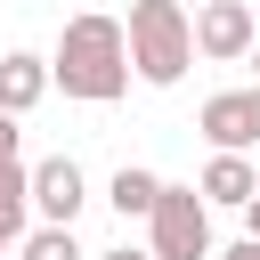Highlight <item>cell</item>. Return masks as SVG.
Returning <instances> with one entry per match:
<instances>
[{"mask_svg": "<svg viewBox=\"0 0 260 260\" xmlns=\"http://www.w3.org/2000/svg\"><path fill=\"white\" fill-rule=\"evenodd\" d=\"M219 260H260V236H244L236 252H219Z\"/></svg>", "mask_w": 260, "mask_h": 260, "instance_id": "5bb4252c", "label": "cell"}, {"mask_svg": "<svg viewBox=\"0 0 260 260\" xmlns=\"http://www.w3.org/2000/svg\"><path fill=\"white\" fill-rule=\"evenodd\" d=\"M8 244H16V236H0V252H8Z\"/></svg>", "mask_w": 260, "mask_h": 260, "instance_id": "2e32d148", "label": "cell"}, {"mask_svg": "<svg viewBox=\"0 0 260 260\" xmlns=\"http://www.w3.org/2000/svg\"><path fill=\"white\" fill-rule=\"evenodd\" d=\"M187 65H195V16L179 0H138L130 8V73L171 89Z\"/></svg>", "mask_w": 260, "mask_h": 260, "instance_id": "7a4b0ae2", "label": "cell"}, {"mask_svg": "<svg viewBox=\"0 0 260 260\" xmlns=\"http://www.w3.org/2000/svg\"><path fill=\"white\" fill-rule=\"evenodd\" d=\"M49 73H57L65 98H81V106H114V98L130 89V24H114V16H73V24L57 32Z\"/></svg>", "mask_w": 260, "mask_h": 260, "instance_id": "6da1fadb", "label": "cell"}, {"mask_svg": "<svg viewBox=\"0 0 260 260\" xmlns=\"http://www.w3.org/2000/svg\"><path fill=\"white\" fill-rule=\"evenodd\" d=\"M179 8H203V0H179Z\"/></svg>", "mask_w": 260, "mask_h": 260, "instance_id": "ac0fdd59", "label": "cell"}, {"mask_svg": "<svg viewBox=\"0 0 260 260\" xmlns=\"http://www.w3.org/2000/svg\"><path fill=\"white\" fill-rule=\"evenodd\" d=\"M98 260H154V244H114V252H98Z\"/></svg>", "mask_w": 260, "mask_h": 260, "instance_id": "4fadbf2b", "label": "cell"}, {"mask_svg": "<svg viewBox=\"0 0 260 260\" xmlns=\"http://www.w3.org/2000/svg\"><path fill=\"white\" fill-rule=\"evenodd\" d=\"M146 244H154V260H211V203H203V187H171L162 179V195L146 211Z\"/></svg>", "mask_w": 260, "mask_h": 260, "instance_id": "3957f363", "label": "cell"}, {"mask_svg": "<svg viewBox=\"0 0 260 260\" xmlns=\"http://www.w3.org/2000/svg\"><path fill=\"white\" fill-rule=\"evenodd\" d=\"M195 130L211 138V154H244V146H260V81H252V89H219V98H203Z\"/></svg>", "mask_w": 260, "mask_h": 260, "instance_id": "277c9868", "label": "cell"}, {"mask_svg": "<svg viewBox=\"0 0 260 260\" xmlns=\"http://www.w3.org/2000/svg\"><path fill=\"white\" fill-rule=\"evenodd\" d=\"M154 195H162V179H154V171H138V162H122V171H114V187H106V203H114L122 219H146V211H154Z\"/></svg>", "mask_w": 260, "mask_h": 260, "instance_id": "9c48e42d", "label": "cell"}, {"mask_svg": "<svg viewBox=\"0 0 260 260\" xmlns=\"http://www.w3.org/2000/svg\"><path fill=\"white\" fill-rule=\"evenodd\" d=\"M16 122H24V114H8V106H0V162H16V138H24Z\"/></svg>", "mask_w": 260, "mask_h": 260, "instance_id": "7c38bea8", "label": "cell"}, {"mask_svg": "<svg viewBox=\"0 0 260 260\" xmlns=\"http://www.w3.org/2000/svg\"><path fill=\"white\" fill-rule=\"evenodd\" d=\"M260 195V171L244 162V154H211L203 162V203H219V211H244Z\"/></svg>", "mask_w": 260, "mask_h": 260, "instance_id": "ba28073f", "label": "cell"}, {"mask_svg": "<svg viewBox=\"0 0 260 260\" xmlns=\"http://www.w3.org/2000/svg\"><path fill=\"white\" fill-rule=\"evenodd\" d=\"M244 228H252V236H260V195H252V203H244Z\"/></svg>", "mask_w": 260, "mask_h": 260, "instance_id": "9a60e30c", "label": "cell"}, {"mask_svg": "<svg viewBox=\"0 0 260 260\" xmlns=\"http://www.w3.org/2000/svg\"><path fill=\"white\" fill-rule=\"evenodd\" d=\"M252 65H260V41H252Z\"/></svg>", "mask_w": 260, "mask_h": 260, "instance_id": "e0dca14e", "label": "cell"}, {"mask_svg": "<svg viewBox=\"0 0 260 260\" xmlns=\"http://www.w3.org/2000/svg\"><path fill=\"white\" fill-rule=\"evenodd\" d=\"M252 41H260V24H252L244 0H203V8H195V57L236 65V57H252Z\"/></svg>", "mask_w": 260, "mask_h": 260, "instance_id": "5b68a950", "label": "cell"}, {"mask_svg": "<svg viewBox=\"0 0 260 260\" xmlns=\"http://www.w3.org/2000/svg\"><path fill=\"white\" fill-rule=\"evenodd\" d=\"M89 203V187H81V162L73 154H49V162H32V211L49 219V228H73V211Z\"/></svg>", "mask_w": 260, "mask_h": 260, "instance_id": "8992f818", "label": "cell"}, {"mask_svg": "<svg viewBox=\"0 0 260 260\" xmlns=\"http://www.w3.org/2000/svg\"><path fill=\"white\" fill-rule=\"evenodd\" d=\"M49 81H57L49 57H32V49H8V57H0V106H8V114H32V106L49 98Z\"/></svg>", "mask_w": 260, "mask_h": 260, "instance_id": "52a82bcc", "label": "cell"}, {"mask_svg": "<svg viewBox=\"0 0 260 260\" xmlns=\"http://www.w3.org/2000/svg\"><path fill=\"white\" fill-rule=\"evenodd\" d=\"M24 211H32V171L0 162V236H24Z\"/></svg>", "mask_w": 260, "mask_h": 260, "instance_id": "30bf717a", "label": "cell"}, {"mask_svg": "<svg viewBox=\"0 0 260 260\" xmlns=\"http://www.w3.org/2000/svg\"><path fill=\"white\" fill-rule=\"evenodd\" d=\"M16 260H81V244H73V228H32Z\"/></svg>", "mask_w": 260, "mask_h": 260, "instance_id": "8fae6325", "label": "cell"}]
</instances>
